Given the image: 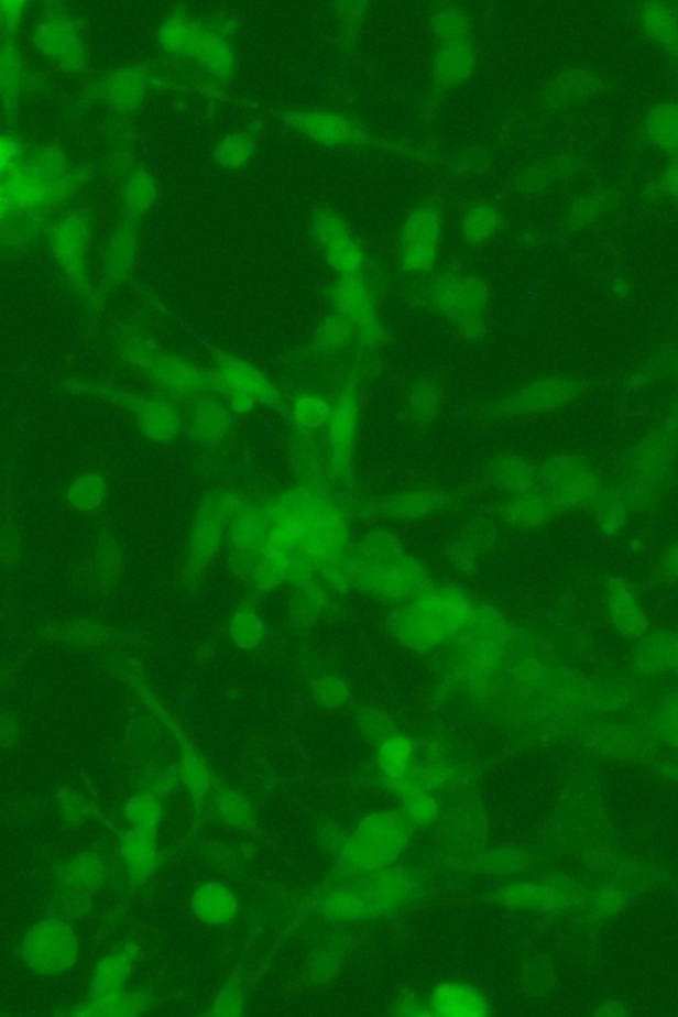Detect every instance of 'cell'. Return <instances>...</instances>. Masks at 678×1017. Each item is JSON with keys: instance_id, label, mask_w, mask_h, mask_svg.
I'll use <instances>...</instances> for the list:
<instances>
[{"instance_id": "12", "label": "cell", "mask_w": 678, "mask_h": 1017, "mask_svg": "<svg viewBox=\"0 0 678 1017\" xmlns=\"http://www.w3.org/2000/svg\"><path fill=\"white\" fill-rule=\"evenodd\" d=\"M289 127L322 146H348L364 141L363 130L349 117L302 110L285 116Z\"/></svg>"}, {"instance_id": "31", "label": "cell", "mask_w": 678, "mask_h": 1017, "mask_svg": "<svg viewBox=\"0 0 678 1017\" xmlns=\"http://www.w3.org/2000/svg\"><path fill=\"white\" fill-rule=\"evenodd\" d=\"M648 139L665 153L676 154L677 109L675 103L665 102L652 110L647 120Z\"/></svg>"}, {"instance_id": "21", "label": "cell", "mask_w": 678, "mask_h": 1017, "mask_svg": "<svg viewBox=\"0 0 678 1017\" xmlns=\"http://www.w3.org/2000/svg\"><path fill=\"white\" fill-rule=\"evenodd\" d=\"M473 45L468 41H442L435 58V76L440 84L458 85L474 67Z\"/></svg>"}, {"instance_id": "33", "label": "cell", "mask_w": 678, "mask_h": 1017, "mask_svg": "<svg viewBox=\"0 0 678 1017\" xmlns=\"http://www.w3.org/2000/svg\"><path fill=\"white\" fill-rule=\"evenodd\" d=\"M571 395V383L562 378L534 384L521 397V406L527 411H546L560 406Z\"/></svg>"}, {"instance_id": "6", "label": "cell", "mask_w": 678, "mask_h": 1017, "mask_svg": "<svg viewBox=\"0 0 678 1017\" xmlns=\"http://www.w3.org/2000/svg\"><path fill=\"white\" fill-rule=\"evenodd\" d=\"M433 299L436 310L451 319L461 330L479 335L488 303L485 285L472 276L445 273L434 280Z\"/></svg>"}, {"instance_id": "8", "label": "cell", "mask_w": 678, "mask_h": 1017, "mask_svg": "<svg viewBox=\"0 0 678 1017\" xmlns=\"http://www.w3.org/2000/svg\"><path fill=\"white\" fill-rule=\"evenodd\" d=\"M360 416L358 390L353 386L345 389L332 404L330 419L325 427L330 468L339 475H347L350 471Z\"/></svg>"}, {"instance_id": "38", "label": "cell", "mask_w": 678, "mask_h": 1017, "mask_svg": "<svg viewBox=\"0 0 678 1017\" xmlns=\"http://www.w3.org/2000/svg\"><path fill=\"white\" fill-rule=\"evenodd\" d=\"M244 1008L245 997L240 984L238 982H228L226 986L219 989L217 996L214 997L208 1015L225 1017L240 1016L244 1013Z\"/></svg>"}, {"instance_id": "41", "label": "cell", "mask_w": 678, "mask_h": 1017, "mask_svg": "<svg viewBox=\"0 0 678 1017\" xmlns=\"http://www.w3.org/2000/svg\"><path fill=\"white\" fill-rule=\"evenodd\" d=\"M435 30L436 34L442 36V41H467L469 22L466 14L449 9L441 12Z\"/></svg>"}, {"instance_id": "27", "label": "cell", "mask_w": 678, "mask_h": 1017, "mask_svg": "<svg viewBox=\"0 0 678 1017\" xmlns=\"http://www.w3.org/2000/svg\"><path fill=\"white\" fill-rule=\"evenodd\" d=\"M446 497L435 489L422 488L404 492L389 501L387 511L396 518H422L441 511Z\"/></svg>"}, {"instance_id": "39", "label": "cell", "mask_w": 678, "mask_h": 1017, "mask_svg": "<svg viewBox=\"0 0 678 1017\" xmlns=\"http://www.w3.org/2000/svg\"><path fill=\"white\" fill-rule=\"evenodd\" d=\"M598 520L605 533H615L622 529L627 512L624 502L614 493L598 495Z\"/></svg>"}, {"instance_id": "35", "label": "cell", "mask_w": 678, "mask_h": 1017, "mask_svg": "<svg viewBox=\"0 0 678 1017\" xmlns=\"http://www.w3.org/2000/svg\"><path fill=\"white\" fill-rule=\"evenodd\" d=\"M497 480L508 493L517 495H524L537 489V474L534 473L533 468L516 459L506 460L501 466Z\"/></svg>"}, {"instance_id": "19", "label": "cell", "mask_w": 678, "mask_h": 1017, "mask_svg": "<svg viewBox=\"0 0 678 1017\" xmlns=\"http://www.w3.org/2000/svg\"><path fill=\"white\" fill-rule=\"evenodd\" d=\"M135 955V950L127 948L101 958L94 970L87 999H100L125 991L133 973Z\"/></svg>"}, {"instance_id": "36", "label": "cell", "mask_w": 678, "mask_h": 1017, "mask_svg": "<svg viewBox=\"0 0 678 1017\" xmlns=\"http://www.w3.org/2000/svg\"><path fill=\"white\" fill-rule=\"evenodd\" d=\"M181 777L188 791L197 801L204 800L212 786L211 774L207 766L190 750H185L182 758Z\"/></svg>"}, {"instance_id": "2", "label": "cell", "mask_w": 678, "mask_h": 1017, "mask_svg": "<svg viewBox=\"0 0 678 1017\" xmlns=\"http://www.w3.org/2000/svg\"><path fill=\"white\" fill-rule=\"evenodd\" d=\"M409 824L404 814L380 811L369 814L339 848L337 866L343 876H363L387 868L406 850Z\"/></svg>"}, {"instance_id": "13", "label": "cell", "mask_w": 678, "mask_h": 1017, "mask_svg": "<svg viewBox=\"0 0 678 1017\" xmlns=\"http://www.w3.org/2000/svg\"><path fill=\"white\" fill-rule=\"evenodd\" d=\"M341 883L324 890L318 901L319 915L335 925H350L375 918L374 910L354 876H343Z\"/></svg>"}, {"instance_id": "14", "label": "cell", "mask_w": 678, "mask_h": 1017, "mask_svg": "<svg viewBox=\"0 0 678 1017\" xmlns=\"http://www.w3.org/2000/svg\"><path fill=\"white\" fill-rule=\"evenodd\" d=\"M233 413L217 394L195 397L190 413V429L195 440L206 447H219L233 431Z\"/></svg>"}, {"instance_id": "25", "label": "cell", "mask_w": 678, "mask_h": 1017, "mask_svg": "<svg viewBox=\"0 0 678 1017\" xmlns=\"http://www.w3.org/2000/svg\"><path fill=\"white\" fill-rule=\"evenodd\" d=\"M214 808L218 819L232 830H251L256 823V813L250 798L234 788H220L214 795Z\"/></svg>"}, {"instance_id": "30", "label": "cell", "mask_w": 678, "mask_h": 1017, "mask_svg": "<svg viewBox=\"0 0 678 1017\" xmlns=\"http://www.w3.org/2000/svg\"><path fill=\"white\" fill-rule=\"evenodd\" d=\"M313 339H315V348L319 353L337 354L347 350L357 337L353 326L332 313L317 326Z\"/></svg>"}, {"instance_id": "15", "label": "cell", "mask_w": 678, "mask_h": 1017, "mask_svg": "<svg viewBox=\"0 0 678 1017\" xmlns=\"http://www.w3.org/2000/svg\"><path fill=\"white\" fill-rule=\"evenodd\" d=\"M120 855L125 865L129 882L141 885L158 871L162 855L156 831L130 830L120 836Z\"/></svg>"}, {"instance_id": "4", "label": "cell", "mask_w": 678, "mask_h": 1017, "mask_svg": "<svg viewBox=\"0 0 678 1017\" xmlns=\"http://www.w3.org/2000/svg\"><path fill=\"white\" fill-rule=\"evenodd\" d=\"M22 961L32 974L56 977L69 973L80 956L76 931L61 918H44L25 931Z\"/></svg>"}, {"instance_id": "16", "label": "cell", "mask_w": 678, "mask_h": 1017, "mask_svg": "<svg viewBox=\"0 0 678 1017\" xmlns=\"http://www.w3.org/2000/svg\"><path fill=\"white\" fill-rule=\"evenodd\" d=\"M190 909L200 923L220 928L238 917L239 897L232 886L219 879H208L193 892Z\"/></svg>"}, {"instance_id": "32", "label": "cell", "mask_w": 678, "mask_h": 1017, "mask_svg": "<svg viewBox=\"0 0 678 1017\" xmlns=\"http://www.w3.org/2000/svg\"><path fill=\"white\" fill-rule=\"evenodd\" d=\"M123 818L136 830L156 831L163 818V808L156 795L141 792L129 798L123 806Z\"/></svg>"}, {"instance_id": "34", "label": "cell", "mask_w": 678, "mask_h": 1017, "mask_svg": "<svg viewBox=\"0 0 678 1017\" xmlns=\"http://www.w3.org/2000/svg\"><path fill=\"white\" fill-rule=\"evenodd\" d=\"M254 143L251 135L231 133L221 139L215 149L214 160L220 167L237 170L252 158Z\"/></svg>"}, {"instance_id": "37", "label": "cell", "mask_w": 678, "mask_h": 1017, "mask_svg": "<svg viewBox=\"0 0 678 1017\" xmlns=\"http://www.w3.org/2000/svg\"><path fill=\"white\" fill-rule=\"evenodd\" d=\"M497 226V217L491 207H475L462 220V232L471 243L486 240Z\"/></svg>"}, {"instance_id": "9", "label": "cell", "mask_w": 678, "mask_h": 1017, "mask_svg": "<svg viewBox=\"0 0 678 1017\" xmlns=\"http://www.w3.org/2000/svg\"><path fill=\"white\" fill-rule=\"evenodd\" d=\"M313 238L322 248L326 262L341 276L358 275L363 270L364 253L351 237L347 225L335 212L322 211L311 223Z\"/></svg>"}, {"instance_id": "40", "label": "cell", "mask_w": 678, "mask_h": 1017, "mask_svg": "<svg viewBox=\"0 0 678 1017\" xmlns=\"http://www.w3.org/2000/svg\"><path fill=\"white\" fill-rule=\"evenodd\" d=\"M404 798V810H406V819L411 823L415 824H427L431 821L436 814V803L433 798H429V795L419 792L417 790H409L403 792Z\"/></svg>"}, {"instance_id": "3", "label": "cell", "mask_w": 678, "mask_h": 1017, "mask_svg": "<svg viewBox=\"0 0 678 1017\" xmlns=\"http://www.w3.org/2000/svg\"><path fill=\"white\" fill-rule=\"evenodd\" d=\"M211 389L232 409L234 415H247L259 408H272L280 402L275 383L264 371L250 361L231 353L214 357Z\"/></svg>"}, {"instance_id": "11", "label": "cell", "mask_w": 678, "mask_h": 1017, "mask_svg": "<svg viewBox=\"0 0 678 1017\" xmlns=\"http://www.w3.org/2000/svg\"><path fill=\"white\" fill-rule=\"evenodd\" d=\"M440 237L439 215L431 207H423L411 215L403 228L401 258L408 272H426L436 262V247Z\"/></svg>"}, {"instance_id": "5", "label": "cell", "mask_w": 678, "mask_h": 1017, "mask_svg": "<svg viewBox=\"0 0 678 1017\" xmlns=\"http://www.w3.org/2000/svg\"><path fill=\"white\" fill-rule=\"evenodd\" d=\"M540 493L556 511H572L595 502L599 484L595 473L583 461L571 456H558L544 468Z\"/></svg>"}, {"instance_id": "22", "label": "cell", "mask_w": 678, "mask_h": 1017, "mask_svg": "<svg viewBox=\"0 0 678 1017\" xmlns=\"http://www.w3.org/2000/svg\"><path fill=\"white\" fill-rule=\"evenodd\" d=\"M108 875L107 864L97 852H85L58 871V882L72 890L99 889Z\"/></svg>"}, {"instance_id": "29", "label": "cell", "mask_w": 678, "mask_h": 1017, "mask_svg": "<svg viewBox=\"0 0 678 1017\" xmlns=\"http://www.w3.org/2000/svg\"><path fill=\"white\" fill-rule=\"evenodd\" d=\"M332 403L317 393H299L291 403V417L302 431H317L330 419Z\"/></svg>"}, {"instance_id": "17", "label": "cell", "mask_w": 678, "mask_h": 1017, "mask_svg": "<svg viewBox=\"0 0 678 1017\" xmlns=\"http://www.w3.org/2000/svg\"><path fill=\"white\" fill-rule=\"evenodd\" d=\"M431 1015L453 1017H481L491 1014L485 994L460 982H446L436 986L429 996Z\"/></svg>"}, {"instance_id": "7", "label": "cell", "mask_w": 678, "mask_h": 1017, "mask_svg": "<svg viewBox=\"0 0 678 1017\" xmlns=\"http://www.w3.org/2000/svg\"><path fill=\"white\" fill-rule=\"evenodd\" d=\"M330 299L336 315L353 326L356 337L363 347H373L381 341L383 329L375 298L361 273L339 277L332 286Z\"/></svg>"}, {"instance_id": "10", "label": "cell", "mask_w": 678, "mask_h": 1017, "mask_svg": "<svg viewBox=\"0 0 678 1017\" xmlns=\"http://www.w3.org/2000/svg\"><path fill=\"white\" fill-rule=\"evenodd\" d=\"M150 373L170 397H198L211 389V375L198 363L179 354L152 350Z\"/></svg>"}, {"instance_id": "23", "label": "cell", "mask_w": 678, "mask_h": 1017, "mask_svg": "<svg viewBox=\"0 0 678 1017\" xmlns=\"http://www.w3.org/2000/svg\"><path fill=\"white\" fill-rule=\"evenodd\" d=\"M636 665L644 675L655 676L677 667L676 635L668 631L656 632L642 643L636 652Z\"/></svg>"}, {"instance_id": "20", "label": "cell", "mask_w": 678, "mask_h": 1017, "mask_svg": "<svg viewBox=\"0 0 678 1017\" xmlns=\"http://www.w3.org/2000/svg\"><path fill=\"white\" fill-rule=\"evenodd\" d=\"M142 426L154 441L173 442L184 428V417L173 397L154 396L142 409Z\"/></svg>"}, {"instance_id": "42", "label": "cell", "mask_w": 678, "mask_h": 1017, "mask_svg": "<svg viewBox=\"0 0 678 1017\" xmlns=\"http://www.w3.org/2000/svg\"><path fill=\"white\" fill-rule=\"evenodd\" d=\"M396 1015H407V1016H422V1015H431L429 1009L423 1007V1004L416 999L415 996H403L397 1000Z\"/></svg>"}, {"instance_id": "18", "label": "cell", "mask_w": 678, "mask_h": 1017, "mask_svg": "<svg viewBox=\"0 0 678 1017\" xmlns=\"http://www.w3.org/2000/svg\"><path fill=\"white\" fill-rule=\"evenodd\" d=\"M605 590L609 592V614L616 630L627 638L645 636L648 630L647 616L627 580L610 578Z\"/></svg>"}, {"instance_id": "28", "label": "cell", "mask_w": 678, "mask_h": 1017, "mask_svg": "<svg viewBox=\"0 0 678 1017\" xmlns=\"http://www.w3.org/2000/svg\"><path fill=\"white\" fill-rule=\"evenodd\" d=\"M645 34L660 47L676 50V10L669 3H645L642 10Z\"/></svg>"}, {"instance_id": "24", "label": "cell", "mask_w": 678, "mask_h": 1017, "mask_svg": "<svg viewBox=\"0 0 678 1017\" xmlns=\"http://www.w3.org/2000/svg\"><path fill=\"white\" fill-rule=\"evenodd\" d=\"M414 745L406 736L395 735L383 741L378 752L381 772L397 790L411 777L414 765Z\"/></svg>"}, {"instance_id": "1", "label": "cell", "mask_w": 678, "mask_h": 1017, "mask_svg": "<svg viewBox=\"0 0 678 1017\" xmlns=\"http://www.w3.org/2000/svg\"><path fill=\"white\" fill-rule=\"evenodd\" d=\"M466 592L433 584L414 598L397 617V636L407 647L429 652L456 644L478 617Z\"/></svg>"}, {"instance_id": "26", "label": "cell", "mask_w": 678, "mask_h": 1017, "mask_svg": "<svg viewBox=\"0 0 678 1017\" xmlns=\"http://www.w3.org/2000/svg\"><path fill=\"white\" fill-rule=\"evenodd\" d=\"M553 514L554 508L537 489L531 493L517 495L505 507L507 523L516 527H525V529L544 526L549 523Z\"/></svg>"}]
</instances>
